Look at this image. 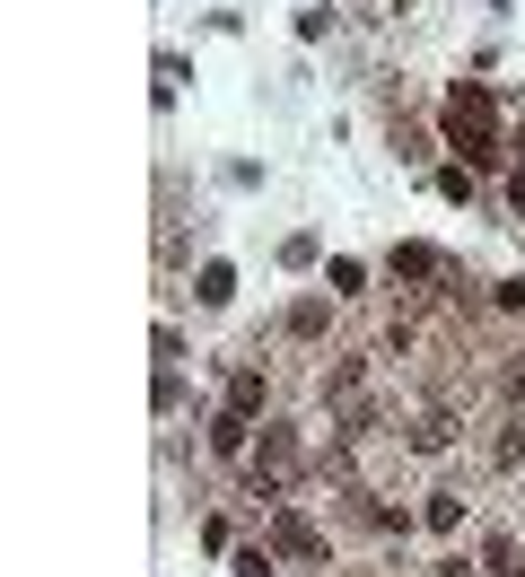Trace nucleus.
Wrapping results in <instances>:
<instances>
[{
  "label": "nucleus",
  "mask_w": 525,
  "mask_h": 577,
  "mask_svg": "<svg viewBox=\"0 0 525 577\" xmlns=\"http://www.w3.org/2000/svg\"><path fill=\"white\" fill-rule=\"evenodd\" d=\"M508 211H517V220H525V167H517V175H508Z\"/></svg>",
  "instance_id": "nucleus-16"
},
{
  "label": "nucleus",
  "mask_w": 525,
  "mask_h": 577,
  "mask_svg": "<svg viewBox=\"0 0 525 577\" xmlns=\"http://www.w3.org/2000/svg\"><path fill=\"white\" fill-rule=\"evenodd\" d=\"M360 385H368V359H360V350H342V359L324 367V394H333V403H351Z\"/></svg>",
  "instance_id": "nucleus-7"
},
{
  "label": "nucleus",
  "mask_w": 525,
  "mask_h": 577,
  "mask_svg": "<svg viewBox=\"0 0 525 577\" xmlns=\"http://www.w3.org/2000/svg\"><path fill=\"white\" fill-rule=\"evenodd\" d=\"M228 412H246V420L262 412V367H237L228 376Z\"/></svg>",
  "instance_id": "nucleus-10"
},
{
  "label": "nucleus",
  "mask_w": 525,
  "mask_h": 577,
  "mask_svg": "<svg viewBox=\"0 0 525 577\" xmlns=\"http://www.w3.org/2000/svg\"><path fill=\"white\" fill-rule=\"evenodd\" d=\"M193 298H202V307H228V298H237V271H228V263H202V271H193Z\"/></svg>",
  "instance_id": "nucleus-8"
},
{
  "label": "nucleus",
  "mask_w": 525,
  "mask_h": 577,
  "mask_svg": "<svg viewBox=\"0 0 525 577\" xmlns=\"http://www.w3.org/2000/svg\"><path fill=\"white\" fill-rule=\"evenodd\" d=\"M491 577H525V560H517V552H508V560H500V569H491Z\"/></svg>",
  "instance_id": "nucleus-17"
},
{
  "label": "nucleus",
  "mask_w": 525,
  "mask_h": 577,
  "mask_svg": "<svg viewBox=\"0 0 525 577\" xmlns=\"http://www.w3.org/2000/svg\"><path fill=\"white\" fill-rule=\"evenodd\" d=\"M420 525H429V534H456V525H464V499H456V490H438V499L420 507Z\"/></svg>",
  "instance_id": "nucleus-11"
},
{
  "label": "nucleus",
  "mask_w": 525,
  "mask_h": 577,
  "mask_svg": "<svg viewBox=\"0 0 525 577\" xmlns=\"http://www.w3.org/2000/svg\"><path fill=\"white\" fill-rule=\"evenodd\" d=\"M386 271H394V289H403V280H456V263H447L438 245H394Z\"/></svg>",
  "instance_id": "nucleus-3"
},
{
  "label": "nucleus",
  "mask_w": 525,
  "mask_h": 577,
  "mask_svg": "<svg viewBox=\"0 0 525 577\" xmlns=\"http://www.w3.org/2000/svg\"><path fill=\"white\" fill-rule=\"evenodd\" d=\"M324 324H333V298H298V307L280 316V333H298V342H315Z\"/></svg>",
  "instance_id": "nucleus-6"
},
{
  "label": "nucleus",
  "mask_w": 525,
  "mask_h": 577,
  "mask_svg": "<svg viewBox=\"0 0 525 577\" xmlns=\"http://www.w3.org/2000/svg\"><path fill=\"white\" fill-rule=\"evenodd\" d=\"M491 463H525V420H508V429L491 438Z\"/></svg>",
  "instance_id": "nucleus-12"
},
{
  "label": "nucleus",
  "mask_w": 525,
  "mask_h": 577,
  "mask_svg": "<svg viewBox=\"0 0 525 577\" xmlns=\"http://www.w3.org/2000/svg\"><path fill=\"white\" fill-rule=\"evenodd\" d=\"M360 289H368V263L333 254V271H324V298H360Z\"/></svg>",
  "instance_id": "nucleus-9"
},
{
  "label": "nucleus",
  "mask_w": 525,
  "mask_h": 577,
  "mask_svg": "<svg viewBox=\"0 0 525 577\" xmlns=\"http://www.w3.org/2000/svg\"><path fill=\"white\" fill-rule=\"evenodd\" d=\"M491 298H500V307H508V316H525V280H500V289H491Z\"/></svg>",
  "instance_id": "nucleus-13"
},
{
  "label": "nucleus",
  "mask_w": 525,
  "mask_h": 577,
  "mask_svg": "<svg viewBox=\"0 0 525 577\" xmlns=\"http://www.w3.org/2000/svg\"><path fill=\"white\" fill-rule=\"evenodd\" d=\"M211 456H219V463H246V456H255V420L219 403V412H211Z\"/></svg>",
  "instance_id": "nucleus-4"
},
{
  "label": "nucleus",
  "mask_w": 525,
  "mask_h": 577,
  "mask_svg": "<svg viewBox=\"0 0 525 577\" xmlns=\"http://www.w3.org/2000/svg\"><path fill=\"white\" fill-rule=\"evenodd\" d=\"M403 447H411V456H447V447H456V412H420Z\"/></svg>",
  "instance_id": "nucleus-5"
},
{
  "label": "nucleus",
  "mask_w": 525,
  "mask_h": 577,
  "mask_svg": "<svg viewBox=\"0 0 525 577\" xmlns=\"http://www.w3.org/2000/svg\"><path fill=\"white\" fill-rule=\"evenodd\" d=\"M237 577H271V552H237Z\"/></svg>",
  "instance_id": "nucleus-14"
},
{
  "label": "nucleus",
  "mask_w": 525,
  "mask_h": 577,
  "mask_svg": "<svg viewBox=\"0 0 525 577\" xmlns=\"http://www.w3.org/2000/svg\"><path fill=\"white\" fill-rule=\"evenodd\" d=\"M508 403H517V412H525V350H517V359H508Z\"/></svg>",
  "instance_id": "nucleus-15"
},
{
  "label": "nucleus",
  "mask_w": 525,
  "mask_h": 577,
  "mask_svg": "<svg viewBox=\"0 0 525 577\" xmlns=\"http://www.w3.org/2000/svg\"><path fill=\"white\" fill-rule=\"evenodd\" d=\"M271 552H289V560H324V534H315L298 507H271Z\"/></svg>",
  "instance_id": "nucleus-2"
},
{
  "label": "nucleus",
  "mask_w": 525,
  "mask_h": 577,
  "mask_svg": "<svg viewBox=\"0 0 525 577\" xmlns=\"http://www.w3.org/2000/svg\"><path fill=\"white\" fill-rule=\"evenodd\" d=\"M289 481H298V438H289V429H262V447L246 456V490H255V499H280Z\"/></svg>",
  "instance_id": "nucleus-1"
}]
</instances>
